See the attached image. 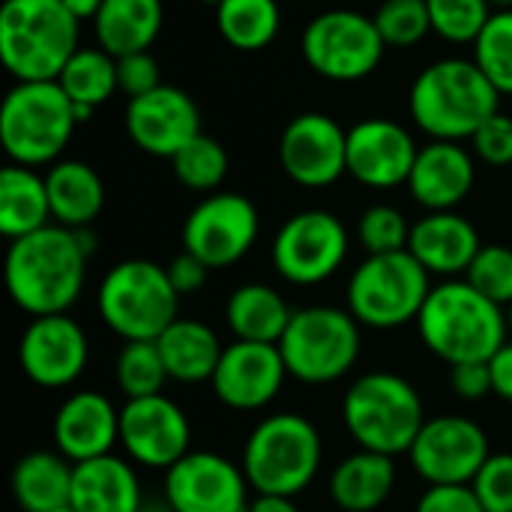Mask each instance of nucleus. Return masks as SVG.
<instances>
[{
  "instance_id": "1",
  "label": "nucleus",
  "mask_w": 512,
  "mask_h": 512,
  "mask_svg": "<svg viewBox=\"0 0 512 512\" xmlns=\"http://www.w3.org/2000/svg\"><path fill=\"white\" fill-rule=\"evenodd\" d=\"M87 258L72 228L45 225L9 243L3 264L6 291L33 318L66 315L84 291Z\"/></svg>"
},
{
  "instance_id": "2",
  "label": "nucleus",
  "mask_w": 512,
  "mask_h": 512,
  "mask_svg": "<svg viewBox=\"0 0 512 512\" xmlns=\"http://www.w3.org/2000/svg\"><path fill=\"white\" fill-rule=\"evenodd\" d=\"M423 345L447 366L489 363L507 345L504 306L480 294L468 279H447L435 285L417 315Z\"/></svg>"
},
{
  "instance_id": "3",
  "label": "nucleus",
  "mask_w": 512,
  "mask_h": 512,
  "mask_svg": "<svg viewBox=\"0 0 512 512\" xmlns=\"http://www.w3.org/2000/svg\"><path fill=\"white\" fill-rule=\"evenodd\" d=\"M501 93L477 60L444 57L429 63L411 84L408 108L432 141H471L498 114Z\"/></svg>"
},
{
  "instance_id": "4",
  "label": "nucleus",
  "mask_w": 512,
  "mask_h": 512,
  "mask_svg": "<svg viewBox=\"0 0 512 512\" xmlns=\"http://www.w3.org/2000/svg\"><path fill=\"white\" fill-rule=\"evenodd\" d=\"M78 18L63 0H6L0 60L15 81H57L78 51Z\"/></svg>"
},
{
  "instance_id": "5",
  "label": "nucleus",
  "mask_w": 512,
  "mask_h": 512,
  "mask_svg": "<svg viewBox=\"0 0 512 512\" xmlns=\"http://www.w3.org/2000/svg\"><path fill=\"white\" fill-rule=\"evenodd\" d=\"M342 420L360 450L396 459L411 453L426 414L411 381L393 372H369L348 387L342 399Z\"/></svg>"
},
{
  "instance_id": "6",
  "label": "nucleus",
  "mask_w": 512,
  "mask_h": 512,
  "mask_svg": "<svg viewBox=\"0 0 512 512\" xmlns=\"http://www.w3.org/2000/svg\"><path fill=\"white\" fill-rule=\"evenodd\" d=\"M96 303L105 327L123 342H156L177 321L180 294L165 267L129 258L105 273Z\"/></svg>"
},
{
  "instance_id": "7",
  "label": "nucleus",
  "mask_w": 512,
  "mask_h": 512,
  "mask_svg": "<svg viewBox=\"0 0 512 512\" xmlns=\"http://www.w3.org/2000/svg\"><path fill=\"white\" fill-rule=\"evenodd\" d=\"M78 120L57 81H18L0 108V141L15 165H54Z\"/></svg>"
},
{
  "instance_id": "8",
  "label": "nucleus",
  "mask_w": 512,
  "mask_h": 512,
  "mask_svg": "<svg viewBox=\"0 0 512 512\" xmlns=\"http://www.w3.org/2000/svg\"><path fill=\"white\" fill-rule=\"evenodd\" d=\"M324 459L318 429L300 414H273L261 420L243 447V474L258 495H300Z\"/></svg>"
},
{
  "instance_id": "9",
  "label": "nucleus",
  "mask_w": 512,
  "mask_h": 512,
  "mask_svg": "<svg viewBox=\"0 0 512 512\" xmlns=\"http://www.w3.org/2000/svg\"><path fill=\"white\" fill-rule=\"evenodd\" d=\"M432 291V273L405 249L390 255H369L348 282V312L360 327L396 330L417 321Z\"/></svg>"
},
{
  "instance_id": "10",
  "label": "nucleus",
  "mask_w": 512,
  "mask_h": 512,
  "mask_svg": "<svg viewBox=\"0 0 512 512\" xmlns=\"http://www.w3.org/2000/svg\"><path fill=\"white\" fill-rule=\"evenodd\" d=\"M360 321L333 306H309L291 315L279 339L288 375L303 384H333L345 378L360 357Z\"/></svg>"
},
{
  "instance_id": "11",
  "label": "nucleus",
  "mask_w": 512,
  "mask_h": 512,
  "mask_svg": "<svg viewBox=\"0 0 512 512\" xmlns=\"http://www.w3.org/2000/svg\"><path fill=\"white\" fill-rule=\"evenodd\" d=\"M303 60L327 81L351 84L369 78L384 60V39L375 18L357 9H327L315 15L300 39Z\"/></svg>"
},
{
  "instance_id": "12",
  "label": "nucleus",
  "mask_w": 512,
  "mask_h": 512,
  "mask_svg": "<svg viewBox=\"0 0 512 512\" xmlns=\"http://www.w3.org/2000/svg\"><path fill=\"white\" fill-rule=\"evenodd\" d=\"M348 231L339 216L327 210H303L291 216L273 237L276 273L300 288L327 282L348 258Z\"/></svg>"
},
{
  "instance_id": "13",
  "label": "nucleus",
  "mask_w": 512,
  "mask_h": 512,
  "mask_svg": "<svg viewBox=\"0 0 512 512\" xmlns=\"http://www.w3.org/2000/svg\"><path fill=\"white\" fill-rule=\"evenodd\" d=\"M258 228V210L246 195L210 192L183 222V252H192L210 270H222L249 255Z\"/></svg>"
},
{
  "instance_id": "14",
  "label": "nucleus",
  "mask_w": 512,
  "mask_h": 512,
  "mask_svg": "<svg viewBox=\"0 0 512 512\" xmlns=\"http://www.w3.org/2000/svg\"><path fill=\"white\" fill-rule=\"evenodd\" d=\"M408 456L429 486H471L492 453L486 432L474 420L441 414L423 423Z\"/></svg>"
},
{
  "instance_id": "15",
  "label": "nucleus",
  "mask_w": 512,
  "mask_h": 512,
  "mask_svg": "<svg viewBox=\"0 0 512 512\" xmlns=\"http://www.w3.org/2000/svg\"><path fill=\"white\" fill-rule=\"evenodd\" d=\"M279 165L303 189L333 186L348 174V129L330 114H297L279 138Z\"/></svg>"
},
{
  "instance_id": "16",
  "label": "nucleus",
  "mask_w": 512,
  "mask_h": 512,
  "mask_svg": "<svg viewBox=\"0 0 512 512\" xmlns=\"http://www.w3.org/2000/svg\"><path fill=\"white\" fill-rule=\"evenodd\" d=\"M249 480L231 459L198 450L165 474V501L174 512H246Z\"/></svg>"
},
{
  "instance_id": "17",
  "label": "nucleus",
  "mask_w": 512,
  "mask_h": 512,
  "mask_svg": "<svg viewBox=\"0 0 512 512\" xmlns=\"http://www.w3.org/2000/svg\"><path fill=\"white\" fill-rule=\"evenodd\" d=\"M192 441V426L168 396L126 399L120 408V444L126 456L144 468H174Z\"/></svg>"
},
{
  "instance_id": "18",
  "label": "nucleus",
  "mask_w": 512,
  "mask_h": 512,
  "mask_svg": "<svg viewBox=\"0 0 512 512\" xmlns=\"http://www.w3.org/2000/svg\"><path fill=\"white\" fill-rule=\"evenodd\" d=\"M18 366L36 387H69L87 366V336L69 315L33 318L18 342Z\"/></svg>"
},
{
  "instance_id": "19",
  "label": "nucleus",
  "mask_w": 512,
  "mask_h": 512,
  "mask_svg": "<svg viewBox=\"0 0 512 512\" xmlns=\"http://www.w3.org/2000/svg\"><path fill=\"white\" fill-rule=\"evenodd\" d=\"M126 132L138 150L174 159L192 138L201 135V114L186 90L162 84L138 99H129Z\"/></svg>"
},
{
  "instance_id": "20",
  "label": "nucleus",
  "mask_w": 512,
  "mask_h": 512,
  "mask_svg": "<svg viewBox=\"0 0 512 512\" xmlns=\"http://www.w3.org/2000/svg\"><path fill=\"white\" fill-rule=\"evenodd\" d=\"M288 378L279 345L240 342L225 345L222 360L213 372V393L231 411H261L270 405Z\"/></svg>"
},
{
  "instance_id": "21",
  "label": "nucleus",
  "mask_w": 512,
  "mask_h": 512,
  "mask_svg": "<svg viewBox=\"0 0 512 512\" xmlns=\"http://www.w3.org/2000/svg\"><path fill=\"white\" fill-rule=\"evenodd\" d=\"M420 147L414 135L387 117H369L348 129V174L369 189L408 183Z\"/></svg>"
},
{
  "instance_id": "22",
  "label": "nucleus",
  "mask_w": 512,
  "mask_h": 512,
  "mask_svg": "<svg viewBox=\"0 0 512 512\" xmlns=\"http://www.w3.org/2000/svg\"><path fill=\"white\" fill-rule=\"evenodd\" d=\"M120 441V411L93 390L72 393L54 414V444L72 465L108 456Z\"/></svg>"
},
{
  "instance_id": "23",
  "label": "nucleus",
  "mask_w": 512,
  "mask_h": 512,
  "mask_svg": "<svg viewBox=\"0 0 512 512\" xmlns=\"http://www.w3.org/2000/svg\"><path fill=\"white\" fill-rule=\"evenodd\" d=\"M474 156L459 141H432L420 147L408 189L429 213L456 210L474 189Z\"/></svg>"
},
{
  "instance_id": "24",
  "label": "nucleus",
  "mask_w": 512,
  "mask_h": 512,
  "mask_svg": "<svg viewBox=\"0 0 512 512\" xmlns=\"http://www.w3.org/2000/svg\"><path fill=\"white\" fill-rule=\"evenodd\" d=\"M483 249L477 228L459 216L456 210L429 213L411 228L408 252L432 273V276H456L468 273L471 261Z\"/></svg>"
},
{
  "instance_id": "25",
  "label": "nucleus",
  "mask_w": 512,
  "mask_h": 512,
  "mask_svg": "<svg viewBox=\"0 0 512 512\" xmlns=\"http://www.w3.org/2000/svg\"><path fill=\"white\" fill-rule=\"evenodd\" d=\"M141 504V483L126 459L108 453L75 465L72 507L78 512H138Z\"/></svg>"
},
{
  "instance_id": "26",
  "label": "nucleus",
  "mask_w": 512,
  "mask_h": 512,
  "mask_svg": "<svg viewBox=\"0 0 512 512\" xmlns=\"http://www.w3.org/2000/svg\"><path fill=\"white\" fill-rule=\"evenodd\" d=\"M51 219L63 228H90L105 207V186L96 168L78 159H60L45 174Z\"/></svg>"
},
{
  "instance_id": "27",
  "label": "nucleus",
  "mask_w": 512,
  "mask_h": 512,
  "mask_svg": "<svg viewBox=\"0 0 512 512\" xmlns=\"http://www.w3.org/2000/svg\"><path fill=\"white\" fill-rule=\"evenodd\" d=\"M393 486V456L357 450L336 465L330 477V498L342 512H372L393 495Z\"/></svg>"
},
{
  "instance_id": "28",
  "label": "nucleus",
  "mask_w": 512,
  "mask_h": 512,
  "mask_svg": "<svg viewBox=\"0 0 512 512\" xmlns=\"http://www.w3.org/2000/svg\"><path fill=\"white\" fill-rule=\"evenodd\" d=\"M162 0H105L93 18L96 42L111 57L150 51L162 30Z\"/></svg>"
},
{
  "instance_id": "29",
  "label": "nucleus",
  "mask_w": 512,
  "mask_h": 512,
  "mask_svg": "<svg viewBox=\"0 0 512 512\" xmlns=\"http://www.w3.org/2000/svg\"><path fill=\"white\" fill-rule=\"evenodd\" d=\"M159 354L165 360L168 378L180 384H201L213 381V372L222 360L225 345L219 342L216 330L195 318H177L159 339Z\"/></svg>"
},
{
  "instance_id": "30",
  "label": "nucleus",
  "mask_w": 512,
  "mask_h": 512,
  "mask_svg": "<svg viewBox=\"0 0 512 512\" xmlns=\"http://www.w3.org/2000/svg\"><path fill=\"white\" fill-rule=\"evenodd\" d=\"M75 465L63 453L36 450L12 468V498L24 512H51L72 504Z\"/></svg>"
},
{
  "instance_id": "31",
  "label": "nucleus",
  "mask_w": 512,
  "mask_h": 512,
  "mask_svg": "<svg viewBox=\"0 0 512 512\" xmlns=\"http://www.w3.org/2000/svg\"><path fill=\"white\" fill-rule=\"evenodd\" d=\"M291 309L285 297L270 285H240L225 306V321L240 342H264L279 345L291 324Z\"/></svg>"
},
{
  "instance_id": "32",
  "label": "nucleus",
  "mask_w": 512,
  "mask_h": 512,
  "mask_svg": "<svg viewBox=\"0 0 512 512\" xmlns=\"http://www.w3.org/2000/svg\"><path fill=\"white\" fill-rule=\"evenodd\" d=\"M51 219V201L45 177L27 165H6L0 171V234L12 240L45 228Z\"/></svg>"
},
{
  "instance_id": "33",
  "label": "nucleus",
  "mask_w": 512,
  "mask_h": 512,
  "mask_svg": "<svg viewBox=\"0 0 512 512\" xmlns=\"http://www.w3.org/2000/svg\"><path fill=\"white\" fill-rule=\"evenodd\" d=\"M57 84L63 87L72 105H87L96 111L120 90L117 57H111L105 48H78L63 66Z\"/></svg>"
},
{
  "instance_id": "34",
  "label": "nucleus",
  "mask_w": 512,
  "mask_h": 512,
  "mask_svg": "<svg viewBox=\"0 0 512 512\" xmlns=\"http://www.w3.org/2000/svg\"><path fill=\"white\" fill-rule=\"evenodd\" d=\"M279 3L276 0H225L216 9V27L222 39L237 51H261L279 33Z\"/></svg>"
},
{
  "instance_id": "35",
  "label": "nucleus",
  "mask_w": 512,
  "mask_h": 512,
  "mask_svg": "<svg viewBox=\"0 0 512 512\" xmlns=\"http://www.w3.org/2000/svg\"><path fill=\"white\" fill-rule=\"evenodd\" d=\"M114 381L126 399L159 396L168 381V369L159 354V345L156 342H126L114 360Z\"/></svg>"
},
{
  "instance_id": "36",
  "label": "nucleus",
  "mask_w": 512,
  "mask_h": 512,
  "mask_svg": "<svg viewBox=\"0 0 512 512\" xmlns=\"http://www.w3.org/2000/svg\"><path fill=\"white\" fill-rule=\"evenodd\" d=\"M174 177L192 189V192H216L222 186V180L228 177V153L225 147L210 138V135H198L192 138L174 159Z\"/></svg>"
},
{
  "instance_id": "37",
  "label": "nucleus",
  "mask_w": 512,
  "mask_h": 512,
  "mask_svg": "<svg viewBox=\"0 0 512 512\" xmlns=\"http://www.w3.org/2000/svg\"><path fill=\"white\" fill-rule=\"evenodd\" d=\"M474 60L498 93L512 96V9L492 12L480 39L474 42Z\"/></svg>"
},
{
  "instance_id": "38",
  "label": "nucleus",
  "mask_w": 512,
  "mask_h": 512,
  "mask_svg": "<svg viewBox=\"0 0 512 512\" xmlns=\"http://www.w3.org/2000/svg\"><path fill=\"white\" fill-rule=\"evenodd\" d=\"M372 18L387 48H414L432 33L426 0H384Z\"/></svg>"
},
{
  "instance_id": "39",
  "label": "nucleus",
  "mask_w": 512,
  "mask_h": 512,
  "mask_svg": "<svg viewBox=\"0 0 512 512\" xmlns=\"http://www.w3.org/2000/svg\"><path fill=\"white\" fill-rule=\"evenodd\" d=\"M432 15V30L456 45H474L492 18L486 0H426Z\"/></svg>"
},
{
  "instance_id": "40",
  "label": "nucleus",
  "mask_w": 512,
  "mask_h": 512,
  "mask_svg": "<svg viewBox=\"0 0 512 512\" xmlns=\"http://www.w3.org/2000/svg\"><path fill=\"white\" fill-rule=\"evenodd\" d=\"M411 228L405 213L399 207L390 204H375L369 207L360 222H357V234L360 243L369 255H390V252H405L408 240H411Z\"/></svg>"
},
{
  "instance_id": "41",
  "label": "nucleus",
  "mask_w": 512,
  "mask_h": 512,
  "mask_svg": "<svg viewBox=\"0 0 512 512\" xmlns=\"http://www.w3.org/2000/svg\"><path fill=\"white\" fill-rule=\"evenodd\" d=\"M465 279L498 306H512V246H483Z\"/></svg>"
},
{
  "instance_id": "42",
  "label": "nucleus",
  "mask_w": 512,
  "mask_h": 512,
  "mask_svg": "<svg viewBox=\"0 0 512 512\" xmlns=\"http://www.w3.org/2000/svg\"><path fill=\"white\" fill-rule=\"evenodd\" d=\"M471 486L486 512H512V453H492Z\"/></svg>"
},
{
  "instance_id": "43",
  "label": "nucleus",
  "mask_w": 512,
  "mask_h": 512,
  "mask_svg": "<svg viewBox=\"0 0 512 512\" xmlns=\"http://www.w3.org/2000/svg\"><path fill=\"white\" fill-rule=\"evenodd\" d=\"M474 156L492 168H507L512 165V117L507 114H495L489 117L471 138Z\"/></svg>"
},
{
  "instance_id": "44",
  "label": "nucleus",
  "mask_w": 512,
  "mask_h": 512,
  "mask_svg": "<svg viewBox=\"0 0 512 512\" xmlns=\"http://www.w3.org/2000/svg\"><path fill=\"white\" fill-rule=\"evenodd\" d=\"M117 81H120V90L129 99H138V96L162 87V81H159V63L153 60L150 51H138V54L117 57Z\"/></svg>"
},
{
  "instance_id": "45",
  "label": "nucleus",
  "mask_w": 512,
  "mask_h": 512,
  "mask_svg": "<svg viewBox=\"0 0 512 512\" xmlns=\"http://www.w3.org/2000/svg\"><path fill=\"white\" fill-rule=\"evenodd\" d=\"M414 512H486L474 486H429Z\"/></svg>"
},
{
  "instance_id": "46",
  "label": "nucleus",
  "mask_w": 512,
  "mask_h": 512,
  "mask_svg": "<svg viewBox=\"0 0 512 512\" xmlns=\"http://www.w3.org/2000/svg\"><path fill=\"white\" fill-rule=\"evenodd\" d=\"M450 387L465 402L486 399L489 393H495L489 363H459V366H450Z\"/></svg>"
},
{
  "instance_id": "47",
  "label": "nucleus",
  "mask_w": 512,
  "mask_h": 512,
  "mask_svg": "<svg viewBox=\"0 0 512 512\" xmlns=\"http://www.w3.org/2000/svg\"><path fill=\"white\" fill-rule=\"evenodd\" d=\"M165 270H168V279H171V285H174V291L180 297L201 291L204 282H207V276H210V267L201 258H195L192 252H180Z\"/></svg>"
},
{
  "instance_id": "48",
  "label": "nucleus",
  "mask_w": 512,
  "mask_h": 512,
  "mask_svg": "<svg viewBox=\"0 0 512 512\" xmlns=\"http://www.w3.org/2000/svg\"><path fill=\"white\" fill-rule=\"evenodd\" d=\"M489 369H492L495 396L512 402V342L501 345V351L489 360Z\"/></svg>"
},
{
  "instance_id": "49",
  "label": "nucleus",
  "mask_w": 512,
  "mask_h": 512,
  "mask_svg": "<svg viewBox=\"0 0 512 512\" xmlns=\"http://www.w3.org/2000/svg\"><path fill=\"white\" fill-rule=\"evenodd\" d=\"M246 512H300L297 504L291 498H282V495H258L249 510Z\"/></svg>"
},
{
  "instance_id": "50",
  "label": "nucleus",
  "mask_w": 512,
  "mask_h": 512,
  "mask_svg": "<svg viewBox=\"0 0 512 512\" xmlns=\"http://www.w3.org/2000/svg\"><path fill=\"white\" fill-rule=\"evenodd\" d=\"M102 3H105V0H63V6H66L78 21H87V18L93 21L96 12L102 9Z\"/></svg>"
},
{
  "instance_id": "51",
  "label": "nucleus",
  "mask_w": 512,
  "mask_h": 512,
  "mask_svg": "<svg viewBox=\"0 0 512 512\" xmlns=\"http://www.w3.org/2000/svg\"><path fill=\"white\" fill-rule=\"evenodd\" d=\"M138 512H174V510L168 507V501H144Z\"/></svg>"
},
{
  "instance_id": "52",
  "label": "nucleus",
  "mask_w": 512,
  "mask_h": 512,
  "mask_svg": "<svg viewBox=\"0 0 512 512\" xmlns=\"http://www.w3.org/2000/svg\"><path fill=\"white\" fill-rule=\"evenodd\" d=\"M492 6V12H504V9H512V0H486Z\"/></svg>"
},
{
  "instance_id": "53",
  "label": "nucleus",
  "mask_w": 512,
  "mask_h": 512,
  "mask_svg": "<svg viewBox=\"0 0 512 512\" xmlns=\"http://www.w3.org/2000/svg\"><path fill=\"white\" fill-rule=\"evenodd\" d=\"M201 3H207V6H213V9H219V6H222L225 0H201Z\"/></svg>"
},
{
  "instance_id": "54",
  "label": "nucleus",
  "mask_w": 512,
  "mask_h": 512,
  "mask_svg": "<svg viewBox=\"0 0 512 512\" xmlns=\"http://www.w3.org/2000/svg\"><path fill=\"white\" fill-rule=\"evenodd\" d=\"M507 327H510V336H512V306L507 309Z\"/></svg>"
},
{
  "instance_id": "55",
  "label": "nucleus",
  "mask_w": 512,
  "mask_h": 512,
  "mask_svg": "<svg viewBox=\"0 0 512 512\" xmlns=\"http://www.w3.org/2000/svg\"><path fill=\"white\" fill-rule=\"evenodd\" d=\"M51 512H78V510H75V507L69 504V507H60V510H51Z\"/></svg>"
}]
</instances>
